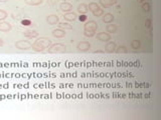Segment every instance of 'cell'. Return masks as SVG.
Returning <instances> with one entry per match:
<instances>
[{"instance_id": "6da1fadb", "label": "cell", "mask_w": 161, "mask_h": 120, "mask_svg": "<svg viewBox=\"0 0 161 120\" xmlns=\"http://www.w3.org/2000/svg\"><path fill=\"white\" fill-rule=\"evenodd\" d=\"M52 40H50L48 37H44V36H42V37H38L35 41L32 43V50L36 52H42L44 50H47L50 45H52Z\"/></svg>"}, {"instance_id": "7a4b0ae2", "label": "cell", "mask_w": 161, "mask_h": 120, "mask_svg": "<svg viewBox=\"0 0 161 120\" xmlns=\"http://www.w3.org/2000/svg\"><path fill=\"white\" fill-rule=\"evenodd\" d=\"M88 7H89V10L93 13V15H94L95 17H102V16H103L104 10H103V8H101V7H100V5H99L98 3H96V2H91V3L88 5Z\"/></svg>"}, {"instance_id": "3957f363", "label": "cell", "mask_w": 161, "mask_h": 120, "mask_svg": "<svg viewBox=\"0 0 161 120\" xmlns=\"http://www.w3.org/2000/svg\"><path fill=\"white\" fill-rule=\"evenodd\" d=\"M47 50L48 53H63L67 50V46L63 43H54L50 45Z\"/></svg>"}, {"instance_id": "277c9868", "label": "cell", "mask_w": 161, "mask_h": 120, "mask_svg": "<svg viewBox=\"0 0 161 120\" xmlns=\"http://www.w3.org/2000/svg\"><path fill=\"white\" fill-rule=\"evenodd\" d=\"M14 45L19 50H27L29 48H31L32 43L28 41V40H18V41L15 42Z\"/></svg>"}, {"instance_id": "5b68a950", "label": "cell", "mask_w": 161, "mask_h": 120, "mask_svg": "<svg viewBox=\"0 0 161 120\" xmlns=\"http://www.w3.org/2000/svg\"><path fill=\"white\" fill-rule=\"evenodd\" d=\"M98 29V24L94 20H89V21H86L84 25V30L85 31H93L96 32Z\"/></svg>"}, {"instance_id": "8992f818", "label": "cell", "mask_w": 161, "mask_h": 120, "mask_svg": "<svg viewBox=\"0 0 161 120\" xmlns=\"http://www.w3.org/2000/svg\"><path fill=\"white\" fill-rule=\"evenodd\" d=\"M77 49L80 52H87L91 49V43L88 41H80L77 44Z\"/></svg>"}, {"instance_id": "52a82bcc", "label": "cell", "mask_w": 161, "mask_h": 120, "mask_svg": "<svg viewBox=\"0 0 161 120\" xmlns=\"http://www.w3.org/2000/svg\"><path fill=\"white\" fill-rule=\"evenodd\" d=\"M97 39L102 42H108L111 40V34L108 32H99L97 34Z\"/></svg>"}, {"instance_id": "ba28073f", "label": "cell", "mask_w": 161, "mask_h": 120, "mask_svg": "<svg viewBox=\"0 0 161 120\" xmlns=\"http://www.w3.org/2000/svg\"><path fill=\"white\" fill-rule=\"evenodd\" d=\"M23 35L26 38H37L38 37V32L35 31V30H32V29H26L23 31Z\"/></svg>"}, {"instance_id": "9c48e42d", "label": "cell", "mask_w": 161, "mask_h": 120, "mask_svg": "<svg viewBox=\"0 0 161 120\" xmlns=\"http://www.w3.org/2000/svg\"><path fill=\"white\" fill-rule=\"evenodd\" d=\"M53 36L55 37V38H63L65 36V34H67V32H65V30L62 29V28H57V29H53Z\"/></svg>"}, {"instance_id": "30bf717a", "label": "cell", "mask_w": 161, "mask_h": 120, "mask_svg": "<svg viewBox=\"0 0 161 120\" xmlns=\"http://www.w3.org/2000/svg\"><path fill=\"white\" fill-rule=\"evenodd\" d=\"M77 18H78L77 13H75L73 11L67 12V13H64V19L65 20V21H68V22H73Z\"/></svg>"}, {"instance_id": "8fae6325", "label": "cell", "mask_w": 161, "mask_h": 120, "mask_svg": "<svg viewBox=\"0 0 161 120\" xmlns=\"http://www.w3.org/2000/svg\"><path fill=\"white\" fill-rule=\"evenodd\" d=\"M47 22L49 25H55L59 22V17L55 14H50L47 17Z\"/></svg>"}, {"instance_id": "7c38bea8", "label": "cell", "mask_w": 161, "mask_h": 120, "mask_svg": "<svg viewBox=\"0 0 161 120\" xmlns=\"http://www.w3.org/2000/svg\"><path fill=\"white\" fill-rule=\"evenodd\" d=\"M12 26L11 24L7 21H0V31L1 32H9L11 30Z\"/></svg>"}, {"instance_id": "4fadbf2b", "label": "cell", "mask_w": 161, "mask_h": 120, "mask_svg": "<svg viewBox=\"0 0 161 120\" xmlns=\"http://www.w3.org/2000/svg\"><path fill=\"white\" fill-rule=\"evenodd\" d=\"M59 9L64 13L70 12L73 10V5L70 3H69V2H62L59 4Z\"/></svg>"}, {"instance_id": "5bb4252c", "label": "cell", "mask_w": 161, "mask_h": 120, "mask_svg": "<svg viewBox=\"0 0 161 120\" xmlns=\"http://www.w3.org/2000/svg\"><path fill=\"white\" fill-rule=\"evenodd\" d=\"M116 48H117V45L113 41H108V43L106 44L105 46V51L108 53H114L116 51Z\"/></svg>"}, {"instance_id": "9a60e30c", "label": "cell", "mask_w": 161, "mask_h": 120, "mask_svg": "<svg viewBox=\"0 0 161 120\" xmlns=\"http://www.w3.org/2000/svg\"><path fill=\"white\" fill-rule=\"evenodd\" d=\"M114 19H115L114 15H113L112 13H109V12L103 14V16H102V21H103L104 23H106V24L113 23Z\"/></svg>"}, {"instance_id": "2e32d148", "label": "cell", "mask_w": 161, "mask_h": 120, "mask_svg": "<svg viewBox=\"0 0 161 120\" xmlns=\"http://www.w3.org/2000/svg\"><path fill=\"white\" fill-rule=\"evenodd\" d=\"M118 0H100V4L102 5L103 8H108L110 6L117 4Z\"/></svg>"}, {"instance_id": "e0dca14e", "label": "cell", "mask_w": 161, "mask_h": 120, "mask_svg": "<svg viewBox=\"0 0 161 120\" xmlns=\"http://www.w3.org/2000/svg\"><path fill=\"white\" fill-rule=\"evenodd\" d=\"M106 31H107L109 34H114V33H117L118 31V26L116 24H107V26H106Z\"/></svg>"}, {"instance_id": "ac0fdd59", "label": "cell", "mask_w": 161, "mask_h": 120, "mask_svg": "<svg viewBox=\"0 0 161 120\" xmlns=\"http://www.w3.org/2000/svg\"><path fill=\"white\" fill-rule=\"evenodd\" d=\"M77 10H78V12L80 14H86L89 11V7H88V5L86 3H80V4L78 5Z\"/></svg>"}, {"instance_id": "d6986e66", "label": "cell", "mask_w": 161, "mask_h": 120, "mask_svg": "<svg viewBox=\"0 0 161 120\" xmlns=\"http://www.w3.org/2000/svg\"><path fill=\"white\" fill-rule=\"evenodd\" d=\"M24 2L30 6H37L43 2V0H24Z\"/></svg>"}, {"instance_id": "ffe728a7", "label": "cell", "mask_w": 161, "mask_h": 120, "mask_svg": "<svg viewBox=\"0 0 161 120\" xmlns=\"http://www.w3.org/2000/svg\"><path fill=\"white\" fill-rule=\"evenodd\" d=\"M58 27H59V28H62V29H64V30H65V29L72 30V29H73V26H72L70 24H69L68 22H58Z\"/></svg>"}, {"instance_id": "44dd1931", "label": "cell", "mask_w": 161, "mask_h": 120, "mask_svg": "<svg viewBox=\"0 0 161 120\" xmlns=\"http://www.w3.org/2000/svg\"><path fill=\"white\" fill-rule=\"evenodd\" d=\"M130 46H131V48H133L134 50H136V49H139L140 47H141V42H140V40H132L131 41V44H130Z\"/></svg>"}, {"instance_id": "7402d4cb", "label": "cell", "mask_w": 161, "mask_h": 120, "mask_svg": "<svg viewBox=\"0 0 161 120\" xmlns=\"http://www.w3.org/2000/svg\"><path fill=\"white\" fill-rule=\"evenodd\" d=\"M118 54H124V53H127L128 52V49L126 46H124V45H120L119 47L116 48V51Z\"/></svg>"}, {"instance_id": "603a6c76", "label": "cell", "mask_w": 161, "mask_h": 120, "mask_svg": "<svg viewBox=\"0 0 161 120\" xmlns=\"http://www.w3.org/2000/svg\"><path fill=\"white\" fill-rule=\"evenodd\" d=\"M142 10L144 12H149L151 10V4L149 2H143L142 3Z\"/></svg>"}, {"instance_id": "cb8c5ba5", "label": "cell", "mask_w": 161, "mask_h": 120, "mask_svg": "<svg viewBox=\"0 0 161 120\" xmlns=\"http://www.w3.org/2000/svg\"><path fill=\"white\" fill-rule=\"evenodd\" d=\"M8 17V13L3 9H0V21H3Z\"/></svg>"}, {"instance_id": "d4e9b609", "label": "cell", "mask_w": 161, "mask_h": 120, "mask_svg": "<svg viewBox=\"0 0 161 120\" xmlns=\"http://www.w3.org/2000/svg\"><path fill=\"white\" fill-rule=\"evenodd\" d=\"M95 34H96V32H93V31H85L84 30V35L86 37H93V36H95Z\"/></svg>"}, {"instance_id": "484cf974", "label": "cell", "mask_w": 161, "mask_h": 120, "mask_svg": "<svg viewBox=\"0 0 161 120\" xmlns=\"http://www.w3.org/2000/svg\"><path fill=\"white\" fill-rule=\"evenodd\" d=\"M145 27L150 28L151 27V19H146L145 20Z\"/></svg>"}, {"instance_id": "4316f807", "label": "cell", "mask_w": 161, "mask_h": 120, "mask_svg": "<svg viewBox=\"0 0 161 120\" xmlns=\"http://www.w3.org/2000/svg\"><path fill=\"white\" fill-rule=\"evenodd\" d=\"M79 19H80V21H86L87 20V16H86V14H80V16L79 17Z\"/></svg>"}, {"instance_id": "83f0119b", "label": "cell", "mask_w": 161, "mask_h": 120, "mask_svg": "<svg viewBox=\"0 0 161 120\" xmlns=\"http://www.w3.org/2000/svg\"><path fill=\"white\" fill-rule=\"evenodd\" d=\"M3 44H4V42H3V39L0 37V47H2L3 46Z\"/></svg>"}, {"instance_id": "f1b7e54d", "label": "cell", "mask_w": 161, "mask_h": 120, "mask_svg": "<svg viewBox=\"0 0 161 120\" xmlns=\"http://www.w3.org/2000/svg\"><path fill=\"white\" fill-rule=\"evenodd\" d=\"M94 53H103V51H100V50H97V51H95Z\"/></svg>"}, {"instance_id": "f546056e", "label": "cell", "mask_w": 161, "mask_h": 120, "mask_svg": "<svg viewBox=\"0 0 161 120\" xmlns=\"http://www.w3.org/2000/svg\"><path fill=\"white\" fill-rule=\"evenodd\" d=\"M139 2H145V0H138Z\"/></svg>"}, {"instance_id": "4dcf8cb0", "label": "cell", "mask_w": 161, "mask_h": 120, "mask_svg": "<svg viewBox=\"0 0 161 120\" xmlns=\"http://www.w3.org/2000/svg\"><path fill=\"white\" fill-rule=\"evenodd\" d=\"M0 1H2V2H5V1H8V0H0Z\"/></svg>"}]
</instances>
